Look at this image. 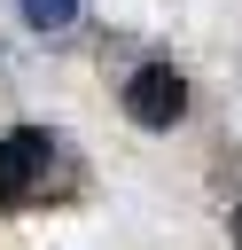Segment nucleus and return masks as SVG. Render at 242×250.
<instances>
[{"mask_svg":"<svg viewBox=\"0 0 242 250\" xmlns=\"http://www.w3.org/2000/svg\"><path fill=\"white\" fill-rule=\"evenodd\" d=\"M125 117H133L141 133H172V125L187 117V70H172L164 55H156V62H133V70H125Z\"/></svg>","mask_w":242,"mask_h":250,"instance_id":"f257e3e1","label":"nucleus"},{"mask_svg":"<svg viewBox=\"0 0 242 250\" xmlns=\"http://www.w3.org/2000/svg\"><path fill=\"white\" fill-rule=\"evenodd\" d=\"M47 156H55L47 125H16V133L0 141V203H23V195L47 180Z\"/></svg>","mask_w":242,"mask_h":250,"instance_id":"f03ea898","label":"nucleus"},{"mask_svg":"<svg viewBox=\"0 0 242 250\" xmlns=\"http://www.w3.org/2000/svg\"><path fill=\"white\" fill-rule=\"evenodd\" d=\"M23 31H70L78 23V0H16Z\"/></svg>","mask_w":242,"mask_h":250,"instance_id":"7ed1b4c3","label":"nucleus"}]
</instances>
